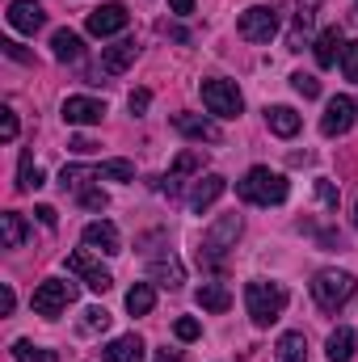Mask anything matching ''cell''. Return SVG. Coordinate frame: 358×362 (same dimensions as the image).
<instances>
[{"instance_id": "d4e9b609", "label": "cell", "mask_w": 358, "mask_h": 362, "mask_svg": "<svg viewBox=\"0 0 358 362\" xmlns=\"http://www.w3.org/2000/svg\"><path fill=\"white\" fill-rule=\"evenodd\" d=\"M350 358H354V329L337 325L329 333V362H350Z\"/></svg>"}, {"instance_id": "ffe728a7", "label": "cell", "mask_w": 358, "mask_h": 362, "mask_svg": "<svg viewBox=\"0 0 358 362\" xmlns=\"http://www.w3.org/2000/svg\"><path fill=\"white\" fill-rule=\"evenodd\" d=\"M51 51H55V59H59V64H76V59L85 55V42H81V34H72V30H55Z\"/></svg>"}, {"instance_id": "7402d4cb", "label": "cell", "mask_w": 358, "mask_h": 362, "mask_svg": "<svg viewBox=\"0 0 358 362\" xmlns=\"http://www.w3.org/2000/svg\"><path fill=\"white\" fill-rule=\"evenodd\" d=\"M25 236H30L25 219H21L17 211H4V215H0V240H4V249H21Z\"/></svg>"}, {"instance_id": "83f0119b", "label": "cell", "mask_w": 358, "mask_h": 362, "mask_svg": "<svg viewBox=\"0 0 358 362\" xmlns=\"http://www.w3.org/2000/svg\"><path fill=\"white\" fill-rule=\"evenodd\" d=\"M202 160H207V156H202V152H194V148H190V152H181L178 160H173V169H169V173H173V177H190V173H202Z\"/></svg>"}, {"instance_id": "836d02e7", "label": "cell", "mask_w": 358, "mask_h": 362, "mask_svg": "<svg viewBox=\"0 0 358 362\" xmlns=\"http://www.w3.org/2000/svg\"><path fill=\"white\" fill-rule=\"evenodd\" d=\"M308 30H312V17L295 13V30H291V51H304V38H308Z\"/></svg>"}, {"instance_id": "9a60e30c", "label": "cell", "mask_w": 358, "mask_h": 362, "mask_svg": "<svg viewBox=\"0 0 358 362\" xmlns=\"http://www.w3.org/2000/svg\"><path fill=\"white\" fill-rule=\"evenodd\" d=\"M236 236H241V219H236V215H224V219L215 223V232L202 240L198 262H211V253H224V245H228V240H236Z\"/></svg>"}, {"instance_id": "603a6c76", "label": "cell", "mask_w": 358, "mask_h": 362, "mask_svg": "<svg viewBox=\"0 0 358 362\" xmlns=\"http://www.w3.org/2000/svg\"><path fill=\"white\" fill-rule=\"evenodd\" d=\"M274 358L278 362H308V341H304V333H282L278 346H274Z\"/></svg>"}, {"instance_id": "8992f818", "label": "cell", "mask_w": 358, "mask_h": 362, "mask_svg": "<svg viewBox=\"0 0 358 362\" xmlns=\"http://www.w3.org/2000/svg\"><path fill=\"white\" fill-rule=\"evenodd\" d=\"M72 295H76V291H72V282H64V278H47V282L34 291V299H30V303H34V312H38V316L55 320V316L72 303Z\"/></svg>"}, {"instance_id": "7bdbcfd3", "label": "cell", "mask_w": 358, "mask_h": 362, "mask_svg": "<svg viewBox=\"0 0 358 362\" xmlns=\"http://www.w3.org/2000/svg\"><path fill=\"white\" fill-rule=\"evenodd\" d=\"M13 308H17V299H13V286H4V291H0V312L8 316Z\"/></svg>"}, {"instance_id": "d6986e66", "label": "cell", "mask_w": 358, "mask_h": 362, "mask_svg": "<svg viewBox=\"0 0 358 362\" xmlns=\"http://www.w3.org/2000/svg\"><path fill=\"white\" fill-rule=\"evenodd\" d=\"M266 127L274 131V135L291 139V135L299 131V114H295L291 105H266Z\"/></svg>"}, {"instance_id": "7c38bea8", "label": "cell", "mask_w": 358, "mask_h": 362, "mask_svg": "<svg viewBox=\"0 0 358 362\" xmlns=\"http://www.w3.org/2000/svg\"><path fill=\"white\" fill-rule=\"evenodd\" d=\"M85 249L114 257V253H122V236H118V228H114L110 219H97V223L85 228Z\"/></svg>"}, {"instance_id": "b9f144b4", "label": "cell", "mask_w": 358, "mask_h": 362, "mask_svg": "<svg viewBox=\"0 0 358 362\" xmlns=\"http://www.w3.org/2000/svg\"><path fill=\"white\" fill-rule=\"evenodd\" d=\"M34 215H38V223H42V228H55V223H59L55 206H34Z\"/></svg>"}, {"instance_id": "681fc988", "label": "cell", "mask_w": 358, "mask_h": 362, "mask_svg": "<svg viewBox=\"0 0 358 362\" xmlns=\"http://www.w3.org/2000/svg\"><path fill=\"white\" fill-rule=\"evenodd\" d=\"M354 21H358V0H354Z\"/></svg>"}, {"instance_id": "4dcf8cb0", "label": "cell", "mask_w": 358, "mask_h": 362, "mask_svg": "<svg viewBox=\"0 0 358 362\" xmlns=\"http://www.w3.org/2000/svg\"><path fill=\"white\" fill-rule=\"evenodd\" d=\"M76 202H81L85 211H105V206H110L105 189H93V185H85V189H76Z\"/></svg>"}, {"instance_id": "ac0fdd59", "label": "cell", "mask_w": 358, "mask_h": 362, "mask_svg": "<svg viewBox=\"0 0 358 362\" xmlns=\"http://www.w3.org/2000/svg\"><path fill=\"white\" fill-rule=\"evenodd\" d=\"M342 51H346V42H342V30H337V25L321 30V38H316V64H321V68H333Z\"/></svg>"}, {"instance_id": "4fadbf2b", "label": "cell", "mask_w": 358, "mask_h": 362, "mask_svg": "<svg viewBox=\"0 0 358 362\" xmlns=\"http://www.w3.org/2000/svg\"><path fill=\"white\" fill-rule=\"evenodd\" d=\"M68 270L81 274V278H85V286H89V291H97V295H105V291L114 286L110 270H101V266L93 262L89 253H72V257H68Z\"/></svg>"}, {"instance_id": "e0dca14e", "label": "cell", "mask_w": 358, "mask_h": 362, "mask_svg": "<svg viewBox=\"0 0 358 362\" xmlns=\"http://www.w3.org/2000/svg\"><path fill=\"white\" fill-rule=\"evenodd\" d=\"M194 303L202 308V312H228L232 308V295H228V286H219V282H202L198 291H194Z\"/></svg>"}, {"instance_id": "d590c367", "label": "cell", "mask_w": 358, "mask_h": 362, "mask_svg": "<svg viewBox=\"0 0 358 362\" xmlns=\"http://www.w3.org/2000/svg\"><path fill=\"white\" fill-rule=\"evenodd\" d=\"M0 139H4V144H13V139H17V114H13L8 105L0 110Z\"/></svg>"}, {"instance_id": "cb8c5ba5", "label": "cell", "mask_w": 358, "mask_h": 362, "mask_svg": "<svg viewBox=\"0 0 358 362\" xmlns=\"http://www.w3.org/2000/svg\"><path fill=\"white\" fill-rule=\"evenodd\" d=\"M148 274H152V282H156V286H169V291H178L181 278H185L178 257H161V262H152V266H148Z\"/></svg>"}, {"instance_id": "1f68e13d", "label": "cell", "mask_w": 358, "mask_h": 362, "mask_svg": "<svg viewBox=\"0 0 358 362\" xmlns=\"http://www.w3.org/2000/svg\"><path fill=\"white\" fill-rule=\"evenodd\" d=\"M291 89L304 93V97H321V81H316L312 72H295V76H291Z\"/></svg>"}, {"instance_id": "2e32d148", "label": "cell", "mask_w": 358, "mask_h": 362, "mask_svg": "<svg viewBox=\"0 0 358 362\" xmlns=\"http://www.w3.org/2000/svg\"><path fill=\"white\" fill-rule=\"evenodd\" d=\"M224 189H228V181L219 177V173H207V177H198V185L190 189V206L202 215V211H207V206H211V202L224 194Z\"/></svg>"}, {"instance_id": "f6af8a7d", "label": "cell", "mask_w": 358, "mask_h": 362, "mask_svg": "<svg viewBox=\"0 0 358 362\" xmlns=\"http://www.w3.org/2000/svg\"><path fill=\"white\" fill-rule=\"evenodd\" d=\"M169 8H173V13H181V17H185V13H194V0H169Z\"/></svg>"}, {"instance_id": "5b68a950", "label": "cell", "mask_w": 358, "mask_h": 362, "mask_svg": "<svg viewBox=\"0 0 358 362\" xmlns=\"http://www.w3.org/2000/svg\"><path fill=\"white\" fill-rule=\"evenodd\" d=\"M236 34H241L245 42H270V38L278 34V13L266 8V4L245 8V13H241V21H236Z\"/></svg>"}, {"instance_id": "484cf974", "label": "cell", "mask_w": 358, "mask_h": 362, "mask_svg": "<svg viewBox=\"0 0 358 362\" xmlns=\"http://www.w3.org/2000/svg\"><path fill=\"white\" fill-rule=\"evenodd\" d=\"M152 303H156L152 282H135V286L127 291V312H131V316H148V312H152Z\"/></svg>"}, {"instance_id": "4316f807", "label": "cell", "mask_w": 358, "mask_h": 362, "mask_svg": "<svg viewBox=\"0 0 358 362\" xmlns=\"http://www.w3.org/2000/svg\"><path fill=\"white\" fill-rule=\"evenodd\" d=\"M97 181H135V165L131 160H105V165H93Z\"/></svg>"}, {"instance_id": "7dc6e473", "label": "cell", "mask_w": 358, "mask_h": 362, "mask_svg": "<svg viewBox=\"0 0 358 362\" xmlns=\"http://www.w3.org/2000/svg\"><path fill=\"white\" fill-rule=\"evenodd\" d=\"M165 34H173V38H178V42H190V34H185V30H181V25H165Z\"/></svg>"}, {"instance_id": "3957f363", "label": "cell", "mask_w": 358, "mask_h": 362, "mask_svg": "<svg viewBox=\"0 0 358 362\" xmlns=\"http://www.w3.org/2000/svg\"><path fill=\"white\" fill-rule=\"evenodd\" d=\"M354 274L346 270H321L312 278V299L325 308V312H337V308H346L350 299H354Z\"/></svg>"}, {"instance_id": "ee69618b", "label": "cell", "mask_w": 358, "mask_h": 362, "mask_svg": "<svg viewBox=\"0 0 358 362\" xmlns=\"http://www.w3.org/2000/svg\"><path fill=\"white\" fill-rule=\"evenodd\" d=\"M321 4H325V0H299V13H304V17H316Z\"/></svg>"}, {"instance_id": "6da1fadb", "label": "cell", "mask_w": 358, "mask_h": 362, "mask_svg": "<svg viewBox=\"0 0 358 362\" xmlns=\"http://www.w3.org/2000/svg\"><path fill=\"white\" fill-rule=\"evenodd\" d=\"M236 194L245 198V202H258V206H278V202H287V194H291V185L282 173H274L266 165H258V169H249L245 177L236 181Z\"/></svg>"}, {"instance_id": "bcb514c9", "label": "cell", "mask_w": 358, "mask_h": 362, "mask_svg": "<svg viewBox=\"0 0 358 362\" xmlns=\"http://www.w3.org/2000/svg\"><path fill=\"white\" fill-rule=\"evenodd\" d=\"M156 362H185L181 350H156Z\"/></svg>"}, {"instance_id": "f546056e", "label": "cell", "mask_w": 358, "mask_h": 362, "mask_svg": "<svg viewBox=\"0 0 358 362\" xmlns=\"http://www.w3.org/2000/svg\"><path fill=\"white\" fill-rule=\"evenodd\" d=\"M13 362H55V354L51 350H34L30 341H17L13 346Z\"/></svg>"}, {"instance_id": "8fae6325", "label": "cell", "mask_w": 358, "mask_h": 362, "mask_svg": "<svg viewBox=\"0 0 358 362\" xmlns=\"http://www.w3.org/2000/svg\"><path fill=\"white\" fill-rule=\"evenodd\" d=\"M101 118H105V101H97V97H68L64 101V122L68 127H93Z\"/></svg>"}, {"instance_id": "44dd1931", "label": "cell", "mask_w": 358, "mask_h": 362, "mask_svg": "<svg viewBox=\"0 0 358 362\" xmlns=\"http://www.w3.org/2000/svg\"><path fill=\"white\" fill-rule=\"evenodd\" d=\"M105 358H110V362H144V341H139L135 333L114 337V341L105 346Z\"/></svg>"}, {"instance_id": "ab89813d", "label": "cell", "mask_w": 358, "mask_h": 362, "mask_svg": "<svg viewBox=\"0 0 358 362\" xmlns=\"http://www.w3.org/2000/svg\"><path fill=\"white\" fill-rule=\"evenodd\" d=\"M127 105H131V114H144V110L152 105V93H148V89H135L131 97H127Z\"/></svg>"}, {"instance_id": "60d3db41", "label": "cell", "mask_w": 358, "mask_h": 362, "mask_svg": "<svg viewBox=\"0 0 358 362\" xmlns=\"http://www.w3.org/2000/svg\"><path fill=\"white\" fill-rule=\"evenodd\" d=\"M68 148H72V152H76V156H89V152H97V144H93L89 135H76V139H72V144H68Z\"/></svg>"}, {"instance_id": "c3c4849f", "label": "cell", "mask_w": 358, "mask_h": 362, "mask_svg": "<svg viewBox=\"0 0 358 362\" xmlns=\"http://www.w3.org/2000/svg\"><path fill=\"white\" fill-rule=\"evenodd\" d=\"M354 228H358V202H354Z\"/></svg>"}, {"instance_id": "277c9868", "label": "cell", "mask_w": 358, "mask_h": 362, "mask_svg": "<svg viewBox=\"0 0 358 362\" xmlns=\"http://www.w3.org/2000/svg\"><path fill=\"white\" fill-rule=\"evenodd\" d=\"M202 105L215 114V118H236L245 110V97L232 81H202Z\"/></svg>"}, {"instance_id": "d6a6232c", "label": "cell", "mask_w": 358, "mask_h": 362, "mask_svg": "<svg viewBox=\"0 0 358 362\" xmlns=\"http://www.w3.org/2000/svg\"><path fill=\"white\" fill-rule=\"evenodd\" d=\"M110 329V312L105 308H85V333H105Z\"/></svg>"}, {"instance_id": "52a82bcc", "label": "cell", "mask_w": 358, "mask_h": 362, "mask_svg": "<svg viewBox=\"0 0 358 362\" xmlns=\"http://www.w3.org/2000/svg\"><path fill=\"white\" fill-rule=\"evenodd\" d=\"M127 25H131V13H127V4H118V0H110V4H101V8H93L89 21H85V30H89L93 38L122 34Z\"/></svg>"}, {"instance_id": "f1b7e54d", "label": "cell", "mask_w": 358, "mask_h": 362, "mask_svg": "<svg viewBox=\"0 0 358 362\" xmlns=\"http://www.w3.org/2000/svg\"><path fill=\"white\" fill-rule=\"evenodd\" d=\"M17 185H21V189H38V185H42V169H38V165L30 160V152L21 156V169H17Z\"/></svg>"}, {"instance_id": "8d00e7d4", "label": "cell", "mask_w": 358, "mask_h": 362, "mask_svg": "<svg viewBox=\"0 0 358 362\" xmlns=\"http://www.w3.org/2000/svg\"><path fill=\"white\" fill-rule=\"evenodd\" d=\"M316 198H321V202H325L329 211H337V185H333L329 177H321V181H316Z\"/></svg>"}, {"instance_id": "7a4b0ae2", "label": "cell", "mask_w": 358, "mask_h": 362, "mask_svg": "<svg viewBox=\"0 0 358 362\" xmlns=\"http://www.w3.org/2000/svg\"><path fill=\"white\" fill-rule=\"evenodd\" d=\"M245 308H249L258 329H270L282 316V308H287V286H278V282H249L245 286Z\"/></svg>"}, {"instance_id": "30bf717a", "label": "cell", "mask_w": 358, "mask_h": 362, "mask_svg": "<svg viewBox=\"0 0 358 362\" xmlns=\"http://www.w3.org/2000/svg\"><path fill=\"white\" fill-rule=\"evenodd\" d=\"M135 59H139L135 38H118L114 47H101V72H105V76H122Z\"/></svg>"}, {"instance_id": "f35d334b", "label": "cell", "mask_w": 358, "mask_h": 362, "mask_svg": "<svg viewBox=\"0 0 358 362\" xmlns=\"http://www.w3.org/2000/svg\"><path fill=\"white\" fill-rule=\"evenodd\" d=\"M0 47H4V55H8V59H17V64H34V55H30L21 42H13V38H4Z\"/></svg>"}, {"instance_id": "5bb4252c", "label": "cell", "mask_w": 358, "mask_h": 362, "mask_svg": "<svg viewBox=\"0 0 358 362\" xmlns=\"http://www.w3.org/2000/svg\"><path fill=\"white\" fill-rule=\"evenodd\" d=\"M173 127H178L185 139H198V144H219L224 139V131L211 118H198V114H173Z\"/></svg>"}, {"instance_id": "e575fe53", "label": "cell", "mask_w": 358, "mask_h": 362, "mask_svg": "<svg viewBox=\"0 0 358 362\" xmlns=\"http://www.w3.org/2000/svg\"><path fill=\"white\" fill-rule=\"evenodd\" d=\"M342 72H346V81H358V42H346V51H342Z\"/></svg>"}, {"instance_id": "ba28073f", "label": "cell", "mask_w": 358, "mask_h": 362, "mask_svg": "<svg viewBox=\"0 0 358 362\" xmlns=\"http://www.w3.org/2000/svg\"><path fill=\"white\" fill-rule=\"evenodd\" d=\"M354 118H358L354 97H333V101L325 105V118H321V135L337 139V135H346V131L354 127Z\"/></svg>"}, {"instance_id": "9c48e42d", "label": "cell", "mask_w": 358, "mask_h": 362, "mask_svg": "<svg viewBox=\"0 0 358 362\" xmlns=\"http://www.w3.org/2000/svg\"><path fill=\"white\" fill-rule=\"evenodd\" d=\"M4 17H8V25H13L17 34H38V30L47 25V13H42L38 0H13Z\"/></svg>"}, {"instance_id": "74e56055", "label": "cell", "mask_w": 358, "mask_h": 362, "mask_svg": "<svg viewBox=\"0 0 358 362\" xmlns=\"http://www.w3.org/2000/svg\"><path fill=\"white\" fill-rule=\"evenodd\" d=\"M173 333H178V341H198V320H190V316H181L178 325H173Z\"/></svg>"}]
</instances>
